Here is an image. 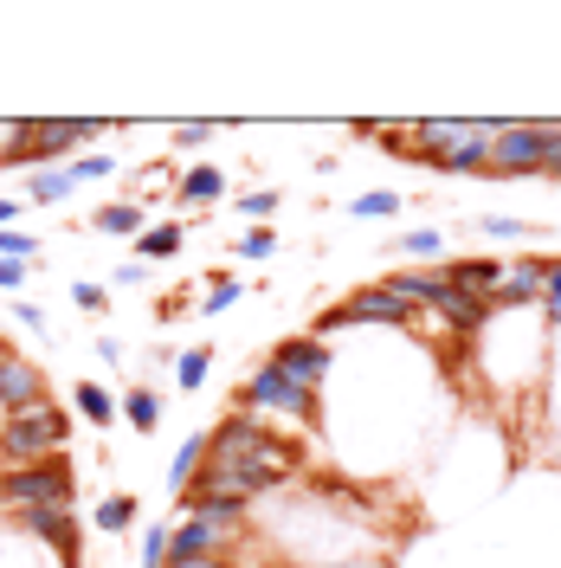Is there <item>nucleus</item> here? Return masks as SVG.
I'll list each match as a JSON object with an SVG mask.
<instances>
[{
  "mask_svg": "<svg viewBox=\"0 0 561 568\" xmlns=\"http://www.w3.org/2000/svg\"><path fill=\"white\" fill-rule=\"evenodd\" d=\"M542 155H549L542 123H503L491 142V175H542Z\"/></svg>",
  "mask_w": 561,
  "mask_h": 568,
  "instance_id": "423d86ee",
  "label": "nucleus"
},
{
  "mask_svg": "<svg viewBox=\"0 0 561 568\" xmlns=\"http://www.w3.org/2000/svg\"><path fill=\"white\" fill-rule=\"evenodd\" d=\"M149 278V265H142V258H130V265H116V284H142Z\"/></svg>",
  "mask_w": 561,
  "mask_h": 568,
  "instance_id": "f704fd0d",
  "label": "nucleus"
},
{
  "mask_svg": "<svg viewBox=\"0 0 561 568\" xmlns=\"http://www.w3.org/2000/svg\"><path fill=\"white\" fill-rule=\"evenodd\" d=\"M297 465H304V453H297L290 439H278V433L258 420V414H246V407L226 414V420L207 433V471H239V478H252L258 491L297 478Z\"/></svg>",
  "mask_w": 561,
  "mask_h": 568,
  "instance_id": "f257e3e1",
  "label": "nucleus"
},
{
  "mask_svg": "<svg viewBox=\"0 0 561 568\" xmlns=\"http://www.w3.org/2000/svg\"><path fill=\"white\" fill-rule=\"evenodd\" d=\"M542 136H549V155H542V175L561 181V123L555 116H542Z\"/></svg>",
  "mask_w": 561,
  "mask_h": 568,
  "instance_id": "c85d7f7f",
  "label": "nucleus"
},
{
  "mask_svg": "<svg viewBox=\"0 0 561 568\" xmlns=\"http://www.w3.org/2000/svg\"><path fill=\"white\" fill-rule=\"evenodd\" d=\"M484 233H491V240H523L529 226H523V220H510V213H491V220H484Z\"/></svg>",
  "mask_w": 561,
  "mask_h": 568,
  "instance_id": "7c9ffc66",
  "label": "nucleus"
},
{
  "mask_svg": "<svg viewBox=\"0 0 561 568\" xmlns=\"http://www.w3.org/2000/svg\"><path fill=\"white\" fill-rule=\"evenodd\" d=\"M123 420L136 426V433H155V426H162V394L155 388H130L123 394Z\"/></svg>",
  "mask_w": 561,
  "mask_h": 568,
  "instance_id": "a211bd4d",
  "label": "nucleus"
},
{
  "mask_svg": "<svg viewBox=\"0 0 561 568\" xmlns=\"http://www.w3.org/2000/svg\"><path fill=\"white\" fill-rule=\"evenodd\" d=\"M220 194H226V175H220L213 162H201V169H187V175L175 181L181 207H207V201H220Z\"/></svg>",
  "mask_w": 561,
  "mask_h": 568,
  "instance_id": "f8f14e48",
  "label": "nucleus"
},
{
  "mask_svg": "<svg viewBox=\"0 0 561 568\" xmlns=\"http://www.w3.org/2000/svg\"><path fill=\"white\" fill-rule=\"evenodd\" d=\"M446 278H452V291H465V297H491L497 278H503V265H497V258H452Z\"/></svg>",
  "mask_w": 561,
  "mask_h": 568,
  "instance_id": "9b49d317",
  "label": "nucleus"
},
{
  "mask_svg": "<svg viewBox=\"0 0 561 568\" xmlns=\"http://www.w3.org/2000/svg\"><path fill=\"white\" fill-rule=\"evenodd\" d=\"M355 213H368V220H387V213H400V194H387V187H375V194H361V201H349Z\"/></svg>",
  "mask_w": 561,
  "mask_h": 568,
  "instance_id": "a878e982",
  "label": "nucleus"
},
{
  "mask_svg": "<svg viewBox=\"0 0 561 568\" xmlns=\"http://www.w3.org/2000/svg\"><path fill=\"white\" fill-rule=\"evenodd\" d=\"M400 252H414V258H432V252H439V233H432V226H420V233H407V240H400Z\"/></svg>",
  "mask_w": 561,
  "mask_h": 568,
  "instance_id": "c756f323",
  "label": "nucleus"
},
{
  "mask_svg": "<svg viewBox=\"0 0 561 568\" xmlns=\"http://www.w3.org/2000/svg\"><path fill=\"white\" fill-rule=\"evenodd\" d=\"M239 213H246V220H258V226H265V220L278 213V187H252L246 201H239Z\"/></svg>",
  "mask_w": 561,
  "mask_h": 568,
  "instance_id": "b1692460",
  "label": "nucleus"
},
{
  "mask_svg": "<svg viewBox=\"0 0 561 568\" xmlns=\"http://www.w3.org/2000/svg\"><path fill=\"white\" fill-rule=\"evenodd\" d=\"M142 568H169V524L142 530Z\"/></svg>",
  "mask_w": 561,
  "mask_h": 568,
  "instance_id": "4be33fe9",
  "label": "nucleus"
},
{
  "mask_svg": "<svg viewBox=\"0 0 561 568\" xmlns=\"http://www.w3.org/2000/svg\"><path fill=\"white\" fill-rule=\"evenodd\" d=\"M65 439H71V414L52 407V400H39L27 414H7V420H0V459H7V471H20V465L59 459Z\"/></svg>",
  "mask_w": 561,
  "mask_h": 568,
  "instance_id": "f03ea898",
  "label": "nucleus"
},
{
  "mask_svg": "<svg viewBox=\"0 0 561 568\" xmlns=\"http://www.w3.org/2000/svg\"><path fill=\"white\" fill-rule=\"evenodd\" d=\"M181 246H187V226H175V220H162V226H149V233L136 240L142 265H162V258H175Z\"/></svg>",
  "mask_w": 561,
  "mask_h": 568,
  "instance_id": "dca6fc26",
  "label": "nucleus"
},
{
  "mask_svg": "<svg viewBox=\"0 0 561 568\" xmlns=\"http://www.w3.org/2000/svg\"><path fill=\"white\" fill-rule=\"evenodd\" d=\"M414 317H420V311H414L407 297H394L387 284H368V291H355V297H343L336 311H323L310 336H323V343H329V336H336V329H349V323H394V329H407Z\"/></svg>",
  "mask_w": 561,
  "mask_h": 568,
  "instance_id": "20e7f679",
  "label": "nucleus"
},
{
  "mask_svg": "<svg viewBox=\"0 0 561 568\" xmlns=\"http://www.w3.org/2000/svg\"><path fill=\"white\" fill-rule=\"evenodd\" d=\"M207 368H213V349H175V382H181L187 394L207 382Z\"/></svg>",
  "mask_w": 561,
  "mask_h": 568,
  "instance_id": "aec40b11",
  "label": "nucleus"
},
{
  "mask_svg": "<svg viewBox=\"0 0 561 568\" xmlns=\"http://www.w3.org/2000/svg\"><path fill=\"white\" fill-rule=\"evenodd\" d=\"M175 142H181V149H201V142H213V123H181Z\"/></svg>",
  "mask_w": 561,
  "mask_h": 568,
  "instance_id": "2f4dec72",
  "label": "nucleus"
},
{
  "mask_svg": "<svg viewBox=\"0 0 561 568\" xmlns=\"http://www.w3.org/2000/svg\"><path fill=\"white\" fill-rule=\"evenodd\" d=\"M27 284V265H13V258H0V291H20Z\"/></svg>",
  "mask_w": 561,
  "mask_h": 568,
  "instance_id": "72a5a7b5",
  "label": "nucleus"
},
{
  "mask_svg": "<svg viewBox=\"0 0 561 568\" xmlns=\"http://www.w3.org/2000/svg\"><path fill=\"white\" fill-rule=\"evenodd\" d=\"M91 524H98V530H130V524H136V497H123V491H110L104 504H98V510H91Z\"/></svg>",
  "mask_w": 561,
  "mask_h": 568,
  "instance_id": "6ab92c4d",
  "label": "nucleus"
},
{
  "mask_svg": "<svg viewBox=\"0 0 561 568\" xmlns=\"http://www.w3.org/2000/svg\"><path fill=\"white\" fill-rule=\"evenodd\" d=\"M91 226L110 233V240H130V246H136L142 233H149V207H142V201H110V207L91 213Z\"/></svg>",
  "mask_w": 561,
  "mask_h": 568,
  "instance_id": "9d476101",
  "label": "nucleus"
},
{
  "mask_svg": "<svg viewBox=\"0 0 561 568\" xmlns=\"http://www.w3.org/2000/svg\"><path fill=\"white\" fill-rule=\"evenodd\" d=\"M13 317L27 323V329H39V336H52V323H45V311H39V304H13Z\"/></svg>",
  "mask_w": 561,
  "mask_h": 568,
  "instance_id": "473e14b6",
  "label": "nucleus"
},
{
  "mask_svg": "<svg viewBox=\"0 0 561 568\" xmlns=\"http://www.w3.org/2000/svg\"><path fill=\"white\" fill-rule=\"evenodd\" d=\"M71 400H78V414H84L91 426H116V420H123V400H116V394H104L98 382H78V388H71Z\"/></svg>",
  "mask_w": 561,
  "mask_h": 568,
  "instance_id": "4468645a",
  "label": "nucleus"
},
{
  "mask_svg": "<svg viewBox=\"0 0 561 568\" xmlns=\"http://www.w3.org/2000/svg\"><path fill=\"white\" fill-rule=\"evenodd\" d=\"M239 400H246V414H258V420H265V414H284V420H316V394L297 388V382H284L272 362L246 375V394H239Z\"/></svg>",
  "mask_w": 561,
  "mask_h": 568,
  "instance_id": "39448f33",
  "label": "nucleus"
},
{
  "mask_svg": "<svg viewBox=\"0 0 561 568\" xmlns=\"http://www.w3.org/2000/svg\"><path fill=\"white\" fill-rule=\"evenodd\" d=\"M65 169H71V181H104V175H116V155H78Z\"/></svg>",
  "mask_w": 561,
  "mask_h": 568,
  "instance_id": "5701e85b",
  "label": "nucleus"
},
{
  "mask_svg": "<svg viewBox=\"0 0 561 568\" xmlns=\"http://www.w3.org/2000/svg\"><path fill=\"white\" fill-rule=\"evenodd\" d=\"M542 265H549V258H517V265H503V278H497V291H491V311L542 304Z\"/></svg>",
  "mask_w": 561,
  "mask_h": 568,
  "instance_id": "1a4fd4ad",
  "label": "nucleus"
},
{
  "mask_svg": "<svg viewBox=\"0 0 561 568\" xmlns=\"http://www.w3.org/2000/svg\"><path fill=\"white\" fill-rule=\"evenodd\" d=\"M542 311L561 323V258H549V265H542Z\"/></svg>",
  "mask_w": 561,
  "mask_h": 568,
  "instance_id": "bb28decb",
  "label": "nucleus"
},
{
  "mask_svg": "<svg viewBox=\"0 0 561 568\" xmlns=\"http://www.w3.org/2000/svg\"><path fill=\"white\" fill-rule=\"evenodd\" d=\"M71 491H78V471H71L65 453L0 471V504H13V510H52V504H71Z\"/></svg>",
  "mask_w": 561,
  "mask_h": 568,
  "instance_id": "7ed1b4c3",
  "label": "nucleus"
},
{
  "mask_svg": "<svg viewBox=\"0 0 561 568\" xmlns=\"http://www.w3.org/2000/svg\"><path fill=\"white\" fill-rule=\"evenodd\" d=\"M7 355H13V343H7V336H0V362H7Z\"/></svg>",
  "mask_w": 561,
  "mask_h": 568,
  "instance_id": "4c0bfd02",
  "label": "nucleus"
},
{
  "mask_svg": "<svg viewBox=\"0 0 561 568\" xmlns=\"http://www.w3.org/2000/svg\"><path fill=\"white\" fill-rule=\"evenodd\" d=\"M233 252H239V258H265V252H278V233H272V226H252Z\"/></svg>",
  "mask_w": 561,
  "mask_h": 568,
  "instance_id": "cd10ccee",
  "label": "nucleus"
},
{
  "mask_svg": "<svg viewBox=\"0 0 561 568\" xmlns=\"http://www.w3.org/2000/svg\"><path fill=\"white\" fill-rule=\"evenodd\" d=\"M201 465H207V433H187V439H181V453L169 459V485L187 491V485L201 478Z\"/></svg>",
  "mask_w": 561,
  "mask_h": 568,
  "instance_id": "2eb2a0df",
  "label": "nucleus"
},
{
  "mask_svg": "<svg viewBox=\"0 0 561 568\" xmlns=\"http://www.w3.org/2000/svg\"><path fill=\"white\" fill-rule=\"evenodd\" d=\"M169 568H226V556H207V562H169Z\"/></svg>",
  "mask_w": 561,
  "mask_h": 568,
  "instance_id": "e433bc0d",
  "label": "nucleus"
},
{
  "mask_svg": "<svg viewBox=\"0 0 561 568\" xmlns=\"http://www.w3.org/2000/svg\"><path fill=\"white\" fill-rule=\"evenodd\" d=\"M439 317L452 323V329H465V336H471V329H484L497 311H491V297H465V291H452V297L439 304Z\"/></svg>",
  "mask_w": 561,
  "mask_h": 568,
  "instance_id": "ddd939ff",
  "label": "nucleus"
},
{
  "mask_svg": "<svg viewBox=\"0 0 561 568\" xmlns=\"http://www.w3.org/2000/svg\"><path fill=\"white\" fill-rule=\"evenodd\" d=\"M39 400H45V368H39L33 355L13 349L0 362V414H27Z\"/></svg>",
  "mask_w": 561,
  "mask_h": 568,
  "instance_id": "6e6552de",
  "label": "nucleus"
},
{
  "mask_svg": "<svg viewBox=\"0 0 561 568\" xmlns=\"http://www.w3.org/2000/svg\"><path fill=\"white\" fill-rule=\"evenodd\" d=\"M239 291H246V284L233 278V272H220V278H207V304H201V311H207V317L233 311V304H239Z\"/></svg>",
  "mask_w": 561,
  "mask_h": 568,
  "instance_id": "412c9836",
  "label": "nucleus"
},
{
  "mask_svg": "<svg viewBox=\"0 0 561 568\" xmlns=\"http://www.w3.org/2000/svg\"><path fill=\"white\" fill-rule=\"evenodd\" d=\"M7 226H20V201H0V233Z\"/></svg>",
  "mask_w": 561,
  "mask_h": 568,
  "instance_id": "c9c22d12",
  "label": "nucleus"
},
{
  "mask_svg": "<svg viewBox=\"0 0 561 568\" xmlns=\"http://www.w3.org/2000/svg\"><path fill=\"white\" fill-rule=\"evenodd\" d=\"M71 169H33V181H27V201L33 207H59V201H71Z\"/></svg>",
  "mask_w": 561,
  "mask_h": 568,
  "instance_id": "f3484780",
  "label": "nucleus"
},
{
  "mask_svg": "<svg viewBox=\"0 0 561 568\" xmlns=\"http://www.w3.org/2000/svg\"><path fill=\"white\" fill-rule=\"evenodd\" d=\"M71 304L98 317V311H110V291H104V284H91V278H78V284H71Z\"/></svg>",
  "mask_w": 561,
  "mask_h": 568,
  "instance_id": "393cba45",
  "label": "nucleus"
},
{
  "mask_svg": "<svg viewBox=\"0 0 561 568\" xmlns=\"http://www.w3.org/2000/svg\"><path fill=\"white\" fill-rule=\"evenodd\" d=\"M272 368H278L284 382H297V388H323V375H329V343L323 336H284L278 349H272Z\"/></svg>",
  "mask_w": 561,
  "mask_h": 568,
  "instance_id": "0eeeda50",
  "label": "nucleus"
}]
</instances>
